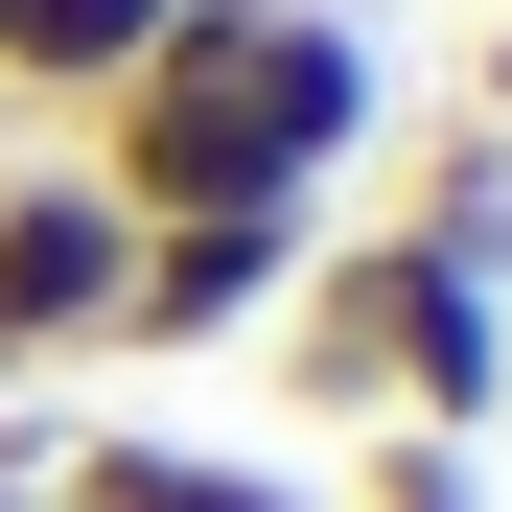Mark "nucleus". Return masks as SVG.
I'll return each instance as SVG.
<instances>
[{"label":"nucleus","mask_w":512,"mask_h":512,"mask_svg":"<svg viewBox=\"0 0 512 512\" xmlns=\"http://www.w3.org/2000/svg\"><path fill=\"white\" fill-rule=\"evenodd\" d=\"M140 47H163V0H0V117H24V140H70Z\"/></svg>","instance_id":"0eeeda50"},{"label":"nucleus","mask_w":512,"mask_h":512,"mask_svg":"<svg viewBox=\"0 0 512 512\" xmlns=\"http://www.w3.org/2000/svg\"><path fill=\"white\" fill-rule=\"evenodd\" d=\"M396 256H443V280H489L512 303V117H443V140H419L396 163V210H373Z\"/></svg>","instance_id":"39448f33"},{"label":"nucleus","mask_w":512,"mask_h":512,"mask_svg":"<svg viewBox=\"0 0 512 512\" xmlns=\"http://www.w3.org/2000/svg\"><path fill=\"white\" fill-rule=\"evenodd\" d=\"M0 512H47V443H24V466H0Z\"/></svg>","instance_id":"9d476101"},{"label":"nucleus","mask_w":512,"mask_h":512,"mask_svg":"<svg viewBox=\"0 0 512 512\" xmlns=\"http://www.w3.org/2000/svg\"><path fill=\"white\" fill-rule=\"evenodd\" d=\"M47 512H326L303 466H256V443H140V419H117V443H70L47 466Z\"/></svg>","instance_id":"423d86ee"},{"label":"nucleus","mask_w":512,"mask_h":512,"mask_svg":"<svg viewBox=\"0 0 512 512\" xmlns=\"http://www.w3.org/2000/svg\"><path fill=\"white\" fill-rule=\"evenodd\" d=\"M350 512H489V466H466V443H396V419H373V443H350Z\"/></svg>","instance_id":"6e6552de"},{"label":"nucleus","mask_w":512,"mask_h":512,"mask_svg":"<svg viewBox=\"0 0 512 512\" xmlns=\"http://www.w3.org/2000/svg\"><path fill=\"white\" fill-rule=\"evenodd\" d=\"M280 396L303 419H396V443H489L512 419V303L489 280H443V256H396L373 210H326V256H303V303H280Z\"/></svg>","instance_id":"f03ea898"},{"label":"nucleus","mask_w":512,"mask_h":512,"mask_svg":"<svg viewBox=\"0 0 512 512\" xmlns=\"http://www.w3.org/2000/svg\"><path fill=\"white\" fill-rule=\"evenodd\" d=\"M466 117H512V24H489V70H466Z\"/></svg>","instance_id":"1a4fd4ad"},{"label":"nucleus","mask_w":512,"mask_h":512,"mask_svg":"<svg viewBox=\"0 0 512 512\" xmlns=\"http://www.w3.org/2000/svg\"><path fill=\"white\" fill-rule=\"evenodd\" d=\"M326 210H140V280H117V373H187V350H256L303 303Z\"/></svg>","instance_id":"20e7f679"},{"label":"nucleus","mask_w":512,"mask_h":512,"mask_svg":"<svg viewBox=\"0 0 512 512\" xmlns=\"http://www.w3.org/2000/svg\"><path fill=\"white\" fill-rule=\"evenodd\" d=\"M373 117H396V47L350 0H163V47L70 117V163L117 210H350Z\"/></svg>","instance_id":"f257e3e1"},{"label":"nucleus","mask_w":512,"mask_h":512,"mask_svg":"<svg viewBox=\"0 0 512 512\" xmlns=\"http://www.w3.org/2000/svg\"><path fill=\"white\" fill-rule=\"evenodd\" d=\"M117 280H140V210L70 140H24L0 163V373H117Z\"/></svg>","instance_id":"7ed1b4c3"}]
</instances>
